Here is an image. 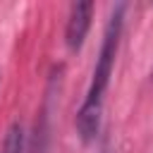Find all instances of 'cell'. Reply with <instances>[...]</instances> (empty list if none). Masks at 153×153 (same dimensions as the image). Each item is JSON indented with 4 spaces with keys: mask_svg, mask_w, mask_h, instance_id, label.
Instances as JSON below:
<instances>
[{
    "mask_svg": "<svg viewBox=\"0 0 153 153\" xmlns=\"http://www.w3.org/2000/svg\"><path fill=\"white\" fill-rule=\"evenodd\" d=\"M124 2H117L110 12V19L105 24L103 31V41H100V50L91 72V81L86 88V96L81 100V108L76 112V134L81 139V143H91L96 141L98 131H100V120H103V108H105V93L110 86V76H112V67L117 60V50H120V38H122V29H124Z\"/></svg>",
    "mask_w": 153,
    "mask_h": 153,
    "instance_id": "1",
    "label": "cell"
},
{
    "mask_svg": "<svg viewBox=\"0 0 153 153\" xmlns=\"http://www.w3.org/2000/svg\"><path fill=\"white\" fill-rule=\"evenodd\" d=\"M93 2H74L69 7V14H67V26H65V43L72 53H79L86 36H88V29H91V19H93Z\"/></svg>",
    "mask_w": 153,
    "mask_h": 153,
    "instance_id": "2",
    "label": "cell"
},
{
    "mask_svg": "<svg viewBox=\"0 0 153 153\" xmlns=\"http://www.w3.org/2000/svg\"><path fill=\"white\" fill-rule=\"evenodd\" d=\"M0 153H26V134L19 124H12L5 131V139L0 143Z\"/></svg>",
    "mask_w": 153,
    "mask_h": 153,
    "instance_id": "3",
    "label": "cell"
},
{
    "mask_svg": "<svg viewBox=\"0 0 153 153\" xmlns=\"http://www.w3.org/2000/svg\"><path fill=\"white\" fill-rule=\"evenodd\" d=\"M151 79H153V74H151Z\"/></svg>",
    "mask_w": 153,
    "mask_h": 153,
    "instance_id": "4",
    "label": "cell"
}]
</instances>
